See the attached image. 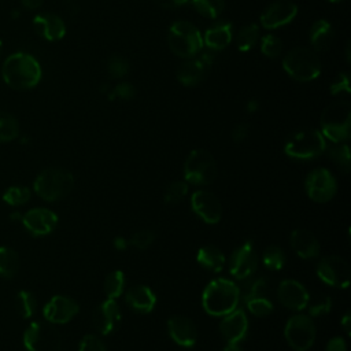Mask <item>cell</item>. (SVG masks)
Segmentation results:
<instances>
[{
  "label": "cell",
  "mask_w": 351,
  "mask_h": 351,
  "mask_svg": "<svg viewBox=\"0 0 351 351\" xmlns=\"http://www.w3.org/2000/svg\"><path fill=\"white\" fill-rule=\"evenodd\" d=\"M41 74L43 71L38 60L26 52L11 53L1 67L4 82L18 90L34 88L40 82Z\"/></svg>",
  "instance_id": "cell-1"
},
{
  "label": "cell",
  "mask_w": 351,
  "mask_h": 351,
  "mask_svg": "<svg viewBox=\"0 0 351 351\" xmlns=\"http://www.w3.org/2000/svg\"><path fill=\"white\" fill-rule=\"evenodd\" d=\"M240 302L239 285L228 278H215L208 282L202 295V304L207 314L223 317L236 310Z\"/></svg>",
  "instance_id": "cell-2"
},
{
  "label": "cell",
  "mask_w": 351,
  "mask_h": 351,
  "mask_svg": "<svg viewBox=\"0 0 351 351\" xmlns=\"http://www.w3.org/2000/svg\"><path fill=\"white\" fill-rule=\"evenodd\" d=\"M282 69L291 78L299 82H308L319 77L322 64L318 52L311 47H295L284 56Z\"/></svg>",
  "instance_id": "cell-3"
},
{
  "label": "cell",
  "mask_w": 351,
  "mask_h": 351,
  "mask_svg": "<svg viewBox=\"0 0 351 351\" xmlns=\"http://www.w3.org/2000/svg\"><path fill=\"white\" fill-rule=\"evenodd\" d=\"M321 133L332 143H344L350 137L351 130V106L346 100H339L328 107L321 114Z\"/></svg>",
  "instance_id": "cell-4"
},
{
  "label": "cell",
  "mask_w": 351,
  "mask_h": 351,
  "mask_svg": "<svg viewBox=\"0 0 351 351\" xmlns=\"http://www.w3.org/2000/svg\"><path fill=\"white\" fill-rule=\"evenodd\" d=\"M74 186V177L66 169L49 167L43 170L34 180V192L47 202L66 197Z\"/></svg>",
  "instance_id": "cell-5"
},
{
  "label": "cell",
  "mask_w": 351,
  "mask_h": 351,
  "mask_svg": "<svg viewBox=\"0 0 351 351\" xmlns=\"http://www.w3.org/2000/svg\"><path fill=\"white\" fill-rule=\"evenodd\" d=\"M167 43L171 52L180 58H195L203 48L200 30L188 21H177L169 27Z\"/></svg>",
  "instance_id": "cell-6"
},
{
  "label": "cell",
  "mask_w": 351,
  "mask_h": 351,
  "mask_svg": "<svg viewBox=\"0 0 351 351\" xmlns=\"http://www.w3.org/2000/svg\"><path fill=\"white\" fill-rule=\"evenodd\" d=\"M326 149V138L317 129H300L292 133L284 145V152L298 160H311Z\"/></svg>",
  "instance_id": "cell-7"
},
{
  "label": "cell",
  "mask_w": 351,
  "mask_h": 351,
  "mask_svg": "<svg viewBox=\"0 0 351 351\" xmlns=\"http://www.w3.org/2000/svg\"><path fill=\"white\" fill-rule=\"evenodd\" d=\"M217 177V163L204 148L191 151L184 163V180L193 185H208Z\"/></svg>",
  "instance_id": "cell-8"
},
{
  "label": "cell",
  "mask_w": 351,
  "mask_h": 351,
  "mask_svg": "<svg viewBox=\"0 0 351 351\" xmlns=\"http://www.w3.org/2000/svg\"><path fill=\"white\" fill-rule=\"evenodd\" d=\"M26 351H60L62 339L59 330L48 321L32 322L23 333Z\"/></svg>",
  "instance_id": "cell-9"
},
{
  "label": "cell",
  "mask_w": 351,
  "mask_h": 351,
  "mask_svg": "<svg viewBox=\"0 0 351 351\" xmlns=\"http://www.w3.org/2000/svg\"><path fill=\"white\" fill-rule=\"evenodd\" d=\"M284 336L295 351H307L315 341L317 329L314 321L307 314L292 315L284 328Z\"/></svg>",
  "instance_id": "cell-10"
},
{
  "label": "cell",
  "mask_w": 351,
  "mask_h": 351,
  "mask_svg": "<svg viewBox=\"0 0 351 351\" xmlns=\"http://www.w3.org/2000/svg\"><path fill=\"white\" fill-rule=\"evenodd\" d=\"M304 188L311 200L317 203H326L336 195L337 181L328 169L317 167L307 174Z\"/></svg>",
  "instance_id": "cell-11"
},
{
  "label": "cell",
  "mask_w": 351,
  "mask_h": 351,
  "mask_svg": "<svg viewBox=\"0 0 351 351\" xmlns=\"http://www.w3.org/2000/svg\"><path fill=\"white\" fill-rule=\"evenodd\" d=\"M317 276L330 287L347 288L351 281V269L344 258L330 255L318 262Z\"/></svg>",
  "instance_id": "cell-12"
},
{
  "label": "cell",
  "mask_w": 351,
  "mask_h": 351,
  "mask_svg": "<svg viewBox=\"0 0 351 351\" xmlns=\"http://www.w3.org/2000/svg\"><path fill=\"white\" fill-rule=\"evenodd\" d=\"M256 267H258L256 251L254 248L252 241L247 240L233 251L229 262V271L234 278L243 280V278L251 277L256 270Z\"/></svg>",
  "instance_id": "cell-13"
},
{
  "label": "cell",
  "mask_w": 351,
  "mask_h": 351,
  "mask_svg": "<svg viewBox=\"0 0 351 351\" xmlns=\"http://www.w3.org/2000/svg\"><path fill=\"white\" fill-rule=\"evenodd\" d=\"M298 15V5L291 0H276L270 3L259 16L265 29L273 30L288 25Z\"/></svg>",
  "instance_id": "cell-14"
},
{
  "label": "cell",
  "mask_w": 351,
  "mask_h": 351,
  "mask_svg": "<svg viewBox=\"0 0 351 351\" xmlns=\"http://www.w3.org/2000/svg\"><path fill=\"white\" fill-rule=\"evenodd\" d=\"M191 206L193 213L206 223H217L222 217V206L219 199L208 191L200 189L192 193Z\"/></svg>",
  "instance_id": "cell-15"
},
{
  "label": "cell",
  "mask_w": 351,
  "mask_h": 351,
  "mask_svg": "<svg viewBox=\"0 0 351 351\" xmlns=\"http://www.w3.org/2000/svg\"><path fill=\"white\" fill-rule=\"evenodd\" d=\"M22 225L33 236H47L58 225V215L45 207H36L22 215Z\"/></svg>",
  "instance_id": "cell-16"
},
{
  "label": "cell",
  "mask_w": 351,
  "mask_h": 351,
  "mask_svg": "<svg viewBox=\"0 0 351 351\" xmlns=\"http://www.w3.org/2000/svg\"><path fill=\"white\" fill-rule=\"evenodd\" d=\"M277 296L282 306L293 311H302L310 302V295L304 285L296 280L287 278L278 284Z\"/></svg>",
  "instance_id": "cell-17"
},
{
  "label": "cell",
  "mask_w": 351,
  "mask_h": 351,
  "mask_svg": "<svg viewBox=\"0 0 351 351\" xmlns=\"http://www.w3.org/2000/svg\"><path fill=\"white\" fill-rule=\"evenodd\" d=\"M80 311L78 303L66 295H56L44 306V318L51 324H66Z\"/></svg>",
  "instance_id": "cell-18"
},
{
  "label": "cell",
  "mask_w": 351,
  "mask_h": 351,
  "mask_svg": "<svg viewBox=\"0 0 351 351\" xmlns=\"http://www.w3.org/2000/svg\"><path fill=\"white\" fill-rule=\"evenodd\" d=\"M219 332L226 343L237 344L248 332V318L241 308H236L232 313L223 315L219 324Z\"/></svg>",
  "instance_id": "cell-19"
},
{
  "label": "cell",
  "mask_w": 351,
  "mask_h": 351,
  "mask_svg": "<svg viewBox=\"0 0 351 351\" xmlns=\"http://www.w3.org/2000/svg\"><path fill=\"white\" fill-rule=\"evenodd\" d=\"M167 330L173 341L181 347H193L197 340V329L193 321L185 315H173L167 319Z\"/></svg>",
  "instance_id": "cell-20"
},
{
  "label": "cell",
  "mask_w": 351,
  "mask_h": 351,
  "mask_svg": "<svg viewBox=\"0 0 351 351\" xmlns=\"http://www.w3.org/2000/svg\"><path fill=\"white\" fill-rule=\"evenodd\" d=\"M121 321V310L115 299H106L93 313V325L100 335L111 333Z\"/></svg>",
  "instance_id": "cell-21"
},
{
  "label": "cell",
  "mask_w": 351,
  "mask_h": 351,
  "mask_svg": "<svg viewBox=\"0 0 351 351\" xmlns=\"http://www.w3.org/2000/svg\"><path fill=\"white\" fill-rule=\"evenodd\" d=\"M33 26L38 36L48 41L62 40L66 34V25L56 14H38L33 18Z\"/></svg>",
  "instance_id": "cell-22"
},
{
  "label": "cell",
  "mask_w": 351,
  "mask_h": 351,
  "mask_svg": "<svg viewBox=\"0 0 351 351\" xmlns=\"http://www.w3.org/2000/svg\"><path fill=\"white\" fill-rule=\"evenodd\" d=\"M289 243L292 250L302 259H313L319 254V241L315 234L307 229H295L291 232Z\"/></svg>",
  "instance_id": "cell-23"
},
{
  "label": "cell",
  "mask_w": 351,
  "mask_h": 351,
  "mask_svg": "<svg viewBox=\"0 0 351 351\" xmlns=\"http://www.w3.org/2000/svg\"><path fill=\"white\" fill-rule=\"evenodd\" d=\"M208 64L200 58H189L184 60L177 69V80L185 86H195L206 77Z\"/></svg>",
  "instance_id": "cell-24"
},
{
  "label": "cell",
  "mask_w": 351,
  "mask_h": 351,
  "mask_svg": "<svg viewBox=\"0 0 351 351\" xmlns=\"http://www.w3.org/2000/svg\"><path fill=\"white\" fill-rule=\"evenodd\" d=\"M125 300L129 307L138 313H151L156 304V296L147 285L137 284L128 288Z\"/></svg>",
  "instance_id": "cell-25"
},
{
  "label": "cell",
  "mask_w": 351,
  "mask_h": 351,
  "mask_svg": "<svg viewBox=\"0 0 351 351\" xmlns=\"http://www.w3.org/2000/svg\"><path fill=\"white\" fill-rule=\"evenodd\" d=\"M233 38V26L230 22L221 21L211 25L204 36H203V44H206L213 51H221L226 48Z\"/></svg>",
  "instance_id": "cell-26"
},
{
  "label": "cell",
  "mask_w": 351,
  "mask_h": 351,
  "mask_svg": "<svg viewBox=\"0 0 351 351\" xmlns=\"http://www.w3.org/2000/svg\"><path fill=\"white\" fill-rule=\"evenodd\" d=\"M308 40H310L311 48L315 52H324L329 49L335 40V29L332 23L326 19L315 21L310 27Z\"/></svg>",
  "instance_id": "cell-27"
},
{
  "label": "cell",
  "mask_w": 351,
  "mask_h": 351,
  "mask_svg": "<svg viewBox=\"0 0 351 351\" xmlns=\"http://www.w3.org/2000/svg\"><path fill=\"white\" fill-rule=\"evenodd\" d=\"M243 284L239 285L240 300L244 303L252 298H267L270 284L267 277H256V278H243Z\"/></svg>",
  "instance_id": "cell-28"
},
{
  "label": "cell",
  "mask_w": 351,
  "mask_h": 351,
  "mask_svg": "<svg viewBox=\"0 0 351 351\" xmlns=\"http://www.w3.org/2000/svg\"><path fill=\"white\" fill-rule=\"evenodd\" d=\"M196 261L204 269L217 273L223 269L226 258H225L223 252L219 248H217L215 245H204L197 251Z\"/></svg>",
  "instance_id": "cell-29"
},
{
  "label": "cell",
  "mask_w": 351,
  "mask_h": 351,
  "mask_svg": "<svg viewBox=\"0 0 351 351\" xmlns=\"http://www.w3.org/2000/svg\"><path fill=\"white\" fill-rule=\"evenodd\" d=\"M259 34H261V30H259V26L256 23L244 25L237 32V36H236L237 49L241 51V52L251 51L259 43V38H261Z\"/></svg>",
  "instance_id": "cell-30"
},
{
  "label": "cell",
  "mask_w": 351,
  "mask_h": 351,
  "mask_svg": "<svg viewBox=\"0 0 351 351\" xmlns=\"http://www.w3.org/2000/svg\"><path fill=\"white\" fill-rule=\"evenodd\" d=\"M19 269L18 252L10 247H0V276L12 278Z\"/></svg>",
  "instance_id": "cell-31"
},
{
  "label": "cell",
  "mask_w": 351,
  "mask_h": 351,
  "mask_svg": "<svg viewBox=\"0 0 351 351\" xmlns=\"http://www.w3.org/2000/svg\"><path fill=\"white\" fill-rule=\"evenodd\" d=\"M328 156L343 170L348 171L351 167V155H350V147L346 143H333L329 148L326 147Z\"/></svg>",
  "instance_id": "cell-32"
},
{
  "label": "cell",
  "mask_w": 351,
  "mask_h": 351,
  "mask_svg": "<svg viewBox=\"0 0 351 351\" xmlns=\"http://www.w3.org/2000/svg\"><path fill=\"white\" fill-rule=\"evenodd\" d=\"M125 289V274L121 270L111 271L104 280V293L107 299H117Z\"/></svg>",
  "instance_id": "cell-33"
},
{
  "label": "cell",
  "mask_w": 351,
  "mask_h": 351,
  "mask_svg": "<svg viewBox=\"0 0 351 351\" xmlns=\"http://www.w3.org/2000/svg\"><path fill=\"white\" fill-rule=\"evenodd\" d=\"M262 262L269 270H281L287 262L285 252L278 245H269L262 254Z\"/></svg>",
  "instance_id": "cell-34"
},
{
  "label": "cell",
  "mask_w": 351,
  "mask_h": 351,
  "mask_svg": "<svg viewBox=\"0 0 351 351\" xmlns=\"http://www.w3.org/2000/svg\"><path fill=\"white\" fill-rule=\"evenodd\" d=\"M195 10L210 19L218 18L225 8V0H191Z\"/></svg>",
  "instance_id": "cell-35"
},
{
  "label": "cell",
  "mask_w": 351,
  "mask_h": 351,
  "mask_svg": "<svg viewBox=\"0 0 351 351\" xmlns=\"http://www.w3.org/2000/svg\"><path fill=\"white\" fill-rule=\"evenodd\" d=\"M19 134L18 121L8 112L0 111V141H11Z\"/></svg>",
  "instance_id": "cell-36"
},
{
  "label": "cell",
  "mask_w": 351,
  "mask_h": 351,
  "mask_svg": "<svg viewBox=\"0 0 351 351\" xmlns=\"http://www.w3.org/2000/svg\"><path fill=\"white\" fill-rule=\"evenodd\" d=\"M16 310L22 318H30L37 308L36 296L29 291H19L16 295Z\"/></svg>",
  "instance_id": "cell-37"
},
{
  "label": "cell",
  "mask_w": 351,
  "mask_h": 351,
  "mask_svg": "<svg viewBox=\"0 0 351 351\" xmlns=\"http://www.w3.org/2000/svg\"><path fill=\"white\" fill-rule=\"evenodd\" d=\"M30 196H32V192L27 186L14 185V186H10L8 189H5V192L3 195V200L5 203H8L10 206H22L29 202Z\"/></svg>",
  "instance_id": "cell-38"
},
{
  "label": "cell",
  "mask_w": 351,
  "mask_h": 351,
  "mask_svg": "<svg viewBox=\"0 0 351 351\" xmlns=\"http://www.w3.org/2000/svg\"><path fill=\"white\" fill-rule=\"evenodd\" d=\"M186 193H188V182L185 180H178L167 185L163 199L167 204H177L186 196Z\"/></svg>",
  "instance_id": "cell-39"
},
{
  "label": "cell",
  "mask_w": 351,
  "mask_h": 351,
  "mask_svg": "<svg viewBox=\"0 0 351 351\" xmlns=\"http://www.w3.org/2000/svg\"><path fill=\"white\" fill-rule=\"evenodd\" d=\"M261 51L267 58H277L282 52V41L276 34H265L262 38H259Z\"/></svg>",
  "instance_id": "cell-40"
},
{
  "label": "cell",
  "mask_w": 351,
  "mask_h": 351,
  "mask_svg": "<svg viewBox=\"0 0 351 351\" xmlns=\"http://www.w3.org/2000/svg\"><path fill=\"white\" fill-rule=\"evenodd\" d=\"M107 70L112 78H123L130 71V64L126 58L121 55H112L107 62Z\"/></svg>",
  "instance_id": "cell-41"
},
{
  "label": "cell",
  "mask_w": 351,
  "mask_h": 351,
  "mask_svg": "<svg viewBox=\"0 0 351 351\" xmlns=\"http://www.w3.org/2000/svg\"><path fill=\"white\" fill-rule=\"evenodd\" d=\"M245 304H247V308L250 310V313L256 317H266L274 308V306L269 298H252V299L247 300Z\"/></svg>",
  "instance_id": "cell-42"
},
{
  "label": "cell",
  "mask_w": 351,
  "mask_h": 351,
  "mask_svg": "<svg viewBox=\"0 0 351 351\" xmlns=\"http://www.w3.org/2000/svg\"><path fill=\"white\" fill-rule=\"evenodd\" d=\"M136 95V88L133 84L130 82H119L112 89H110L108 92V99L114 100V99H121V100H130L133 99Z\"/></svg>",
  "instance_id": "cell-43"
},
{
  "label": "cell",
  "mask_w": 351,
  "mask_h": 351,
  "mask_svg": "<svg viewBox=\"0 0 351 351\" xmlns=\"http://www.w3.org/2000/svg\"><path fill=\"white\" fill-rule=\"evenodd\" d=\"M308 315L310 317H321L324 314H328L332 308V298L328 295H322L318 299L313 300V303L308 302Z\"/></svg>",
  "instance_id": "cell-44"
},
{
  "label": "cell",
  "mask_w": 351,
  "mask_h": 351,
  "mask_svg": "<svg viewBox=\"0 0 351 351\" xmlns=\"http://www.w3.org/2000/svg\"><path fill=\"white\" fill-rule=\"evenodd\" d=\"M155 240V233L149 229H141L137 230L132 239H130V244L138 250H145L148 248Z\"/></svg>",
  "instance_id": "cell-45"
},
{
  "label": "cell",
  "mask_w": 351,
  "mask_h": 351,
  "mask_svg": "<svg viewBox=\"0 0 351 351\" xmlns=\"http://www.w3.org/2000/svg\"><path fill=\"white\" fill-rule=\"evenodd\" d=\"M78 351H107L101 339L96 335H85L80 341Z\"/></svg>",
  "instance_id": "cell-46"
},
{
  "label": "cell",
  "mask_w": 351,
  "mask_h": 351,
  "mask_svg": "<svg viewBox=\"0 0 351 351\" xmlns=\"http://www.w3.org/2000/svg\"><path fill=\"white\" fill-rule=\"evenodd\" d=\"M330 93L332 95H341V93H350V77L347 73H340L330 85Z\"/></svg>",
  "instance_id": "cell-47"
},
{
  "label": "cell",
  "mask_w": 351,
  "mask_h": 351,
  "mask_svg": "<svg viewBox=\"0 0 351 351\" xmlns=\"http://www.w3.org/2000/svg\"><path fill=\"white\" fill-rule=\"evenodd\" d=\"M250 126L247 123H237L232 130V138L236 143H241L248 137Z\"/></svg>",
  "instance_id": "cell-48"
},
{
  "label": "cell",
  "mask_w": 351,
  "mask_h": 351,
  "mask_svg": "<svg viewBox=\"0 0 351 351\" xmlns=\"http://www.w3.org/2000/svg\"><path fill=\"white\" fill-rule=\"evenodd\" d=\"M325 351H347V344L346 340L340 336L332 337L325 347Z\"/></svg>",
  "instance_id": "cell-49"
},
{
  "label": "cell",
  "mask_w": 351,
  "mask_h": 351,
  "mask_svg": "<svg viewBox=\"0 0 351 351\" xmlns=\"http://www.w3.org/2000/svg\"><path fill=\"white\" fill-rule=\"evenodd\" d=\"M152 1L162 8H176L186 4L191 0H152Z\"/></svg>",
  "instance_id": "cell-50"
},
{
  "label": "cell",
  "mask_w": 351,
  "mask_h": 351,
  "mask_svg": "<svg viewBox=\"0 0 351 351\" xmlns=\"http://www.w3.org/2000/svg\"><path fill=\"white\" fill-rule=\"evenodd\" d=\"M128 240L122 236H117L114 240H112V245L115 247L117 251H125L128 248Z\"/></svg>",
  "instance_id": "cell-51"
},
{
  "label": "cell",
  "mask_w": 351,
  "mask_h": 351,
  "mask_svg": "<svg viewBox=\"0 0 351 351\" xmlns=\"http://www.w3.org/2000/svg\"><path fill=\"white\" fill-rule=\"evenodd\" d=\"M44 0H21V4L27 10H37L43 5Z\"/></svg>",
  "instance_id": "cell-52"
},
{
  "label": "cell",
  "mask_w": 351,
  "mask_h": 351,
  "mask_svg": "<svg viewBox=\"0 0 351 351\" xmlns=\"http://www.w3.org/2000/svg\"><path fill=\"white\" fill-rule=\"evenodd\" d=\"M350 325H351V317H350V313L347 311L341 318V326L347 335H350Z\"/></svg>",
  "instance_id": "cell-53"
},
{
  "label": "cell",
  "mask_w": 351,
  "mask_h": 351,
  "mask_svg": "<svg viewBox=\"0 0 351 351\" xmlns=\"http://www.w3.org/2000/svg\"><path fill=\"white\" fill-rule=\"evenodd\" d=\"M258 108H259V103L255 99H252L247 103V111L248 112H255Z\"/></svg>",
  "instance_id": "cell-54"
},
{
  "label": "cell",
  "mask_w": 351,
  "mask_h": 351,
  "mask_svg": "<svg viewBox=\"0 0 351 351\" xmlns=\"http://www.w3.org/2000/svg\"><path fill=\"white\" fill-rule=\"evenodd\" d=\"M223 351H241V348L237 344H230L228 343V346L223 348Z\"/></svg>",
  "instance_id": "cell-55"
},
{
  "label": "cell",
  "mask_w": 351,
  "mask_h": 351,
  "mask_svg": "<svg viewBox=\"0 0 351 351\" xmlns=\"http://www.w3.org/2000/svg\"><path fill=\"white\" fill-rule=\"evenodd\" d=\"M326 1H329V3H341L344 0H326Z\"/></svg>",
  "instance_id": "cell-56"
},
{
  "label": "cell",
  "mask_w": 351,
  "mask_h": 351,
  "mask_svg": "<svg viewBox=\"0 0 351 351\" xmlns=\"http://www.w3.org/2000/svg\"><path fill=\"white\" fill-rule=\"evenodd\" d=\"M0 52H1V41H0Z\"/></svg>",
  "instance_id": "cell-57"
}]
</instances>
